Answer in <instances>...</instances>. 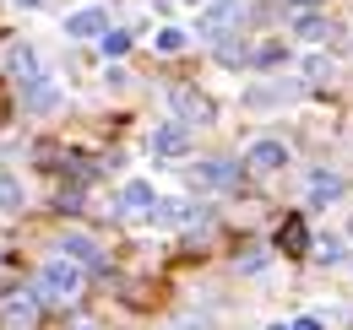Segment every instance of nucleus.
Listing matches in <instances>:
<instances>
[{
	"label": "nucleus",
	"instance_id": "f257e3e1",
	"mask_svg": "<svg viewBox=\"0 0 353 330\" xmlns=\"http://www.w3.org/2000/svg\"><path fill=\"white\" fill-rule=\"evenodd\" d=\"M39 292L33 287H17V282H0V330H33L39 320Z\"/></svg>",
	"mask_w": 353,
	"mask_h": 330
},
{
	"label": "nucleus",
	"instance_id": "f03ea898",
	"mask_svg": "<svg viewBox=\"0 0 353 330\" xmlns=\"http://www.w3.org/2000/svg\"><path fill=\"white\" fill-rule=\"evenodd\" d=\"M39 298H54V303H65V298H77V292H82V265H77V260H65V254H60V260H49L44 271H39Z\"/></svg>",
	"mask_w": 353,
	"mask_h": 330
},
{
	"label": "nucleus",
	"instance_id": "7ed1b4c3",
	"mask_svg": "<svg viewBox=\"0 0 353 330\" xmlns=\"http://www.w3.org/2000/svg\"><path fill=\"white\" fill-rule=\"evenodd\" d=\"M239 0H207V11L196 16V38H212V43H223L228 38V28H239Z\"/></svg>",
	"mask_w": 353,
	"mask_h": 330
},
{
	"label": "nucleus",
	"instance_id": "20e7f679",
	"mask_svg": "<svg viewBox=\"0 0 353 330\" xmlns=\"http://www.w3.org/2000/svg\"><path fill=\"white\" fill-rule=\"evenodd\" d=\"M277 168H288V146L283 141H256L250 152H245V173H256V179H266V173H277Z\"/></svg>",
	"mask_w": 353,
	"mask_h": 330
},
{
	"label": "nucleus",
	"instance_id": "39448f33",
	"mask_svg": "<svg viewBox=\"0 0 353 330\" xmlns=\"http://www.w3.org/2000/svg\"><path fill=\"white\" fill-rule=\"evenodd\" d=\"M158 201H163V195H158L147 179H131V184L120 190V211H125V217H136V222H147V217L158 211Z\"/></svg>",
	"mask_w": 353,
	"mask_h": 330
},
{
	"label": "nucleus",
	"instance_id": "423d86ee",
	"mask_svg": "<svg viewBox=\"0 0 353 330\" xmlns=\"http://www.w3.org/2000/svg\"><path fill=\"white\" fill-rule=\"evenodd\" d=\"M147 152H152V157H185V152H190V130H185V124H158V130H152V135H147Z\"/></svg>",
	"mask_w": 353,
	"mask_h": 330
},
{
	"label": "nucleus",
	"instance_id": "0eeeda50",
	"mask_svg": "<svg viewBox=\"0 0 353 330\" xmlns=\"http://www.w3.org/2000/svg\"><path fill=\"white\" fill-rule=\"evenodd\" d=\"M169 103H174L179 124H212V103H207L201 92H190V87H174V92H169Z\"/></svg>",
	"mask_w": 353,
	"mask_h": 330
},
{
	"label": "nucleus",
	"instance_id": "6e6552de",
	"mask_svg": "<svg viewBox=\"0 0 353 330\" xmlns=\"http://www.w3.org/2000/svg\"><path fill=\"white\" fill-rule=\"evenodd\" d=\"M234 179H239L234 163H196L190 168V190H201V195H207V190H228Z\"/></svg>",
	"mask_w": 353,
	"mask_h": 330
},
{
	"label": "nucleus",
	"instance_id": "1a4fd4ad",
	"mask_svg": "<svg viewBox=\"0 0 353 330\" xmlns=\"http://www.w3.org/2000/svg\"><path fill=\"white\" fill-rule=\"evenodd\" d=\"M147 222L152 228H190V222H201V206L196 201H158V211Z\"/></svg>",
	"mask_w": 353,
	"mask_h": 330
},
{
	"label": "nucleus",
	"instance_id": "9d476101",
	"mask_svg": "<svg viewBox=\"0 0 353 330\" xmlns=\"http://www.w3.org/2000/svg\"><path fill=\"white\" fill-rule=\"evenodd\" d=\"M65 33H71V38H103V33H109V11H98V6L71 11V16H65Z\"/></svg>",
	"mask_w": 353,
	"mask_h": 330
},
{
	"label": "nucleus",
	"instance_id": "9b49d317",
	"mask_svg": "<svg viewBox=\"0 0 353 330\" xmlns=\"http://www.w3.org/2000/svg\"><path fill=\"white\" fill-rule=\"evenodd\" d=\"M22 109H33V114H49V109H60V87L49 82V76L28 82V87H22Z\"/></svg>",
	"mask_w": 353,
	"mask_h": 330
},
{
	"label": "nucleus",
	"instance_id": "f8f14e48",
	"mask_svg": "<svg viewBox=\"0 0 353 330\" xmlns=\"http://www.w3.org/2000/svg\"><path fill=\"white\" fill-rule=\"evenodd\" d=\"M288 98H299V82H266V87H256V92H245L250 109H277V103H288Z\"/></svg>",
	"mask_w": 353,
	"mask_h": 330
},
{
	"label": "nucleus",
	"instance_id": "ddd939ff",
	"mask_svg": "<svg viewBox=\"0 0 353 330\" xmlns=\"http://www.w3.org/2000/svg\"><path fill=\"white\" fill-rule=\"evenodd\" d=\"M337 195H343V179L326 173V168H315V173H310V201H315V206H332Z\"/></svg>",
	"mask_w": 353,
	"mask_h": 330
},
{
	"label": "nucleus",
	"instance_id": "4468645a",
	"mask_svg": "<svg viewBox=\"0 0 353 330\" xmlns=\"http://www.w3.org/2000/svg\"><path fill=\"white\" fill-rule=\"evenodd\" d=\"M60 254H65V260H77V265H98V260H103L98 244L82 239V233H65V239H60Z\"/></svg>",
	"mask_w": 353,
	"mask_h": 330
},
{
	"label": "nucleus",
	"instance_id": "2eb2a0df",
	"mask_svg": "<svg viewBox=\"0 0 353 330\" xmlns=\"http://www.w3.org/2000/svg\"><path fill=\"white\" fill-rule=\"evenodd\" d=\"M11 71H17V76H22V87H28V82H39V54H33V49H28V43H22V49H17V54H11Z\"/></svg>",
	"mask_w": 353,
	"mask_h": 330
},
{
	"label": "nucleus",
	"instance_id": "dca6fc26",
	"mask_svg": "<svg viewBox=\"0 0 353 330\" xmlns=\"http://www.w3.org/2000/svg\"><path fill=\"white\" fill-rule=\"evenodd\" d=\"M299 38H332V22L315 16V11H305V16H299Z\"/></svg>",
	"mask_w": 353,
	"mask_h": 330
},
{
	"label": "nucleus",
	"instance_id": "f3484780",
	"mask_svg": "<svg viewBox=\"0 0 353 330\" xmlns=\"http://www.w3.org/2000/svg\"><path fill=\"white\" fill-rule=\"evenodd\" d=\"M332 76H337V65H332V60H326V54H315V60H310V65H305V82H310V87L332 82Z\"/></svg>",
	"mask_w": 353,
	"mask_h": 330
},
{
	"label": "nucleus",
	"instance_id": "a211bd4d",
	"mask_svg": "<svg viewBox=\"0 0 353 330\" xmlns=\"http://www.w3.org/2000/svg\"><path fill=\"white\" fill-rule=\"evenodd\" d=\"M152 43H158V54H179V49H185V33H179V28H163Z\"/></svg>",
	"mask_w": 353,
	"mask_h": 330
},
{
	"label": "nucleus",
	"instance_id": "6ab92c4d",
	"mask_svg": "<svg viewBox=\"0 0 353 330\" xmlns=\"http://www.w3.org/2000/svg\"><path fill=\"white\" fill-rule=\"evenodd\" d=\"M283 249L288 254H305V222H288L283 228Z\"/></svg>",
	"mask_w": 353,
	"mask_h": 330
},
{
	"label": "nucleus",
	"instance_id": "aec40b11",
	"mask_svg": "<svg viewBox=\"0 0 353 330\" xmlns=\"http://www.w3.org/2000/svg\"><path fill=\"white\" fill-rule=\"evenodd\" d=\"M125 49H131V33H103V54H109V60H120Z\"/></svg>",
	"mask_w": 353,
	"mask_h": 330
},
{
	"label": "nucleus",
	"instance_id": "412c9836",
	"mask_svg": "<svg viewBox=\"0 0 353 330\" xmlns=\"http://www.w3.org/2000/svg\"><path fill=\"white\" fill-rule=\"evenodd\" d=\"M256 60H261V65H277V60H288V49H283V43H266V49H256Z\"/></svg>",
	"mask_w": 353,
	"mask_h": 330
},
{
	"label": "nucleus",
	"instance_id": "4be33fe9",
	"mask_svg": "<svg viewBox=\"0 0 353 330\" xmlns=\"http://www.w3.org/2000/svg\"><path fill=\"white\" fill-rule=\"evenodd\" d=\"M315 254H321V260H343V244H337V239H326V244L315 249Z\"/></svg>",
	"mask_w": 353,
	"mask_h": 330
},
{
	"label": "nucleus",
	"instance_id": "5701e85b",
	"mask_svg": "<svg viewBox=\"0 0 353 330\" xmlns=\"http://www.w3.org/2000/svg\"><path fill=\"white\" fill-rule=\"evenodd\" d=\"M294 330H321V320H310V314H305V320H294Z\"/></svg>",
	"mask_w": 353,
	"mask_h": 330
},
{
	"label": "nucleus",
	"instance_id": "b1692460",
	"mask_svg": "<svg viewBox=\"0 0 353 330\" xmlns=\"http://www.w3.org/2000/svg\"><path fill=\"white\" fill-rule=\"evenodd\" d=\"M185 330H207V325H185Z\"/></svg>",
	"mask_w": 353,
	"mask_h": 330
},
{
	"label": "nucleus",
	"instance_id": "393cba45",
	"mask_svg": "<svg viewBox=\"0 0 353 330\" xmlns=\"http://www.w3.org/2000/svg\"><path fill=\"white\" fill-rule=\"evenodd\" d=\"M272 330H294V325H272Z\"/></svg>",
	"mask_w": 353,
	"mask_h": 330
},
{
	"label": "nucleus",
	"instance_id": "a878e982",
	"mask_svg": "<svg viewBox=\"0 0 353 330\" xmlns=\"http://www.w3.org/2000/svg\"><path fill=\"white\" fill-rule=\"evenodd\" d=\"M190 6H196V0H190Z\"/></svg>",
	"mask_w": 353,
	"mask_h": 330
}]
</instances>
